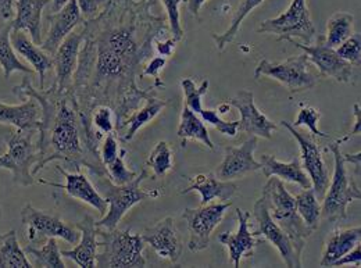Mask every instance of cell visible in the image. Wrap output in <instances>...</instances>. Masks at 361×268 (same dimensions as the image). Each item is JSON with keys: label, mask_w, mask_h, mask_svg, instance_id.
Returning <instances> with one entry per match:
<instances>
[{"label": "cell", "mask_w": 361, "mask_h": 268, "mask_svg": "<svg viewBox=\"0 0 361 268\" xmlns=\"http://www.w3.org/2000/svg\"><path fill=\"white\" fill-rule=\"evenodd\" d=\"M156 0H107L102 11L82 21L84 39L70 92L77 104L90 150L100 156V142L90 128L92 111L113 110L116 136H123L128 117L149 96L140 88L145 64L153 57L154 41L170 32L164 17L153 14Z\"/></svg>", "instance_id": "cell-1"}, {"label": "cell", "mask_w": 361, "mask_h": 268, "mask_svg": "<svg viewBox=\"0 0 361 268\" xmlns=\"http://www.w3.org/2000/svg\"><path fill=\"white\" fill-rule=\"evenodd\" d=\"M13 93L23 97H34L41 106V124L38 138L39 159L32 169L35 177L50 162H64L75 171L87 167L94 177H107L100 156L88 146L80 113L70 90L60 92L51 85L49 90H35L28 78L13 88Z\"/></svg>", "instance_id": "cell-2"}, {"label": "cell", "mask_w": 361, "mask_h": 268, "mask_svg": "<svg viewBox=\"0 0 361 268\" xmlns=\"http://www.w3.org/2000/svg\"><path fill=\"white\" fill-rule=\"evenodd\" d=\"M262 195L266 197L271 219L289 236L296 250L302 255L307 239L314 232L299 216L295 197L286 190L283 182L279 178H269L263 188Z\"/></svg>", "instance_id": "cell-3"}, {"label": "cell", "mask_w": 361, "mask_h": 268, "mask_svg": "<svg viewBox=\"0 0 361 268\" xmlns=\"http://www.w3.org/2000/svg\"><path fill=\"white\" fill-rule=\"evenodd\" d=\"M149 177L147 169H143L136 178L126 185H116L107 177H96L97 186L103 192V197L107 202V212L102 220H99L96 226L104 229H116L117 225L121 223L124 216L142 200L154 199L160 196L157 189L145 190L140 188L143 179Z\"/></svg>", "instance_id": "cell-4"}, {"label": "cell", "mask_w": 361, "mask_h": 268, "mask_svg": "<svg viewBox=\"0 0 361 268\" xmlns=\"http://www.w3.org/2000/svg\"><path fill=\"white\" fill-rule=\"evenodd\" d=\"M334 157V176L322 197L321 219L335 223L348 219V206L355 200H360L359 186L346 171V162L341 150V143L336 140L326 146Z\"/></svg>", "instance_id": "cell-5"}, {"label": "cell", "mask_w": 361, "mask_h": 268, "mask_svg": "<svg viewBox=\"0 0 361 268\" xmlns=\"http://www.w3.org/2000/svg\"><path fill=\"white\" fill-rule=\"evenodd\" d=\"M97 248H102L100 253H96V267L128 268L145 267L146 260L143 257L145 242L139 233H131L130 229H102L97 226Z\"/></svg>", "instance_id": "cell-6"}, {"label": "cell", "mask_w": 361, "mask_h": 268, "mask_svg": "<svg viewBox=\"0 0 361 268\" xmlns=\"http://www.w3.org/2000/svg\"><path fill=\"white\" fill-rule=\"evenodd\" d=\"M257 32L276 35L279 42L299 38L303 45H312L317 34L306 0H292L285 13L262 23Z\"/></svg>", "instance_id": "cell-7"}, {"label": "cell", "mask_w": 361, "mask_h": 268, "mask_svg": "<svg viewBox=\"0 0 361 268\" xmlns=\"http://www.w3.org/2000/svg\"><path fill=\"white\" fill-rule=\"evenodd\" d=\"M34 133L21 130L13 133L7 139V152L0 156V169L11 171L13 182L20 186L34 183L32 169L39 159L38 145L32 142Z\"/></svg>", "instance_id": "cell-8"}, {"label": "cell", "mask_w": 361, "mask_h": 268, "mask_svg": "<svg viewBox=\"0 0 361 268\" xmlns=\"http://www.w3.org/2000/svg\"><path fill=\"white\" fill-rule=\"evenodd\" d=\"M309 59L305 54L292 56L282 63H271L262 59L255 70V80L270 77L281 83L290 93L313 90L318 84V78L309 73Z\"/></svg>", "instance_id": "cell-9"}, {"label": "cell", "mask_w": 361, "mask_h": 268, "mask_svg": "<svg viewBox=\"0 0 361 268\" xmlns=\"http://www.w3.org/2000/svg\"><path fill=\"white\" fill-rule=\"evenodd\" d=\"M21 223L27 228V238L31 243H44L49 238H61L70 245H75L81 235L75 226L35 209L30 203L21 210Z\"/></svg>", "instance_id": "cell-10"}, {"label": "cell", "mask_w": 361, "mask_h": 268, "mask_svg": "<svg viewBox=\"0 0 361 268\" xmlns=\"http://www.w3.org/2000/svg\"><path fill=\"white\" fill-rule=\"evenodd\" d=\"M231 202L204 205L197 209H185L182 213L190 233L188 248L192 252H202L210 246V238L214 229L223 221Z\"/></svg>", "instance_id": "cell-11"}, {"label": "cell", "mask_w": 361, "mask_h": 268, "mask_svg": "<svg viewBox=\"0 0 361 268\" xmlns=\"http://www.w3.org/2000/svg\"><path fill=\"white\" fill-rule=\"evenodd\" d=\"M281 126L285 130H288V133L296 139V142L300 147L299 159H300L302 167L307 173L309 178L312 179V188L316 193L317 199L322 200V197L328 189L331 177H329V171L324 163L322 152H321L318 143L312 135L299 131L289 121L282 120Z\"/></svg>", "instance_id": "cell-12"}, {"label": "cell", "mask_w": 361, "mask_h": 268, "mask_svg": "<svg viewBox=\"0 0 361 268\" xmlns=\"http://www.w3.org/2000/svg\"><path fill=\"white\" fill-rule=\"evenodd\" d=\"M253 217L259 224V229L252 232L253 236H263L279 252L286 267H303L302 255L296 250L289 236L271 219L266 197L262 195L253 206Z\"/></svg>", "instance_id": "cell-13"}, {"label": "cell", "mask_w": 361, "mask_h": 268, "mask_svg": "<svg viewBox=\"0 0 361 268\" xmlns=\"http://www.w3.org/2000/svg\"><path fill=\"white\" fill-rule=\"evenodd\" d=\"M288 42L302 49L306 53L309 61L316 66L322 77L332 78L341 84H350L353 81V66L343 60L335 49L325 45L324 37L318 38L316 45H303L295 39H289Z\"/></svg>", "instance_id": "cell-14"}, {"label": "cell", "mask_w": 361, "mask_h": 268, "mask_svg": "<svg viewBox=\"0 0 361 268\" xmlns=\"http://www.w3.org/2000/svg\"><path fill=\"white\" fill-rule=\"evenodd\" d=\"M259 138L250 135L240 146H226L224 160L219 164L214 174L219 179L232 181L243 176L262 170L260 162L255 159V150L257 147Z\"/></svg>", "instance_id": "cell-15"}, {"label": "cell", "mask_w": 361, "mask_h": 268, "mask_svg": "<svg viewBox=\"0 0 361 268\" xmlns=\"http://www.w3.org/2000/svg\"><path fill=\"white\" fill-rule=\"evenodd\" d=\"M228 103L229 106L238 109L240 114L238 131L257 138L272 139V133L276 131L278 126L257 109L255 103V96L250 90H239Z\"/></svg>", "instance_id": "cell-16"}, {"label": "cell", "mask_w": 361, "mask_h": 268, "mask_svg": "<svg viewBox=\"0 0 361 268\" xmlns=\"http://www.w3.org/2000/svg\"><path fill=\"white\" fill-rule=\"evenodd\" d=\"M250 217L252 214L249 212L236 209L238 231L235 233L223 232L219 235V242L228 249L229 262L235 268L240 267L242 259L252 257L256 246L263 242L262 239H256V236H253L250 232Z\"/></svg>", "instance_id": "cell-17"}, {"label": "cell", "mask_w": 361, "mask_h": 268, "mask_svg": "<svg viewBox=\"0 0 361 268\" xmlns=\"http://www.w3.org/2000/svg\"><path fill=\"white\" fill-rule=\"evenodd\" d=\"M84 39L82 28L70 32L59 45L53 54V67L56 68V80L53 85L60 92L68 90L73 84V77L78 66V54Z\"/></svg>", "instance_id": "cell-18"}, {"label": "cell", "mask_w": 361, "mask_h": 268, "mask_svg": "<svg viewBox=\"0 0 361 268\" xmlns=\"http://www.w3.org/2000/svg\"><path fill=\"white\" fill-rule=\"evenodd\" d=\"M140 236L145 243H149L152 246L159 257L167 259L174 264L180 262L182 242L174 226L173 217H166L153 226L145 228Z\"/></svg>", "instance_id": "cell-19"}, {"label": "cell", "mask_w": 361, "mask_h": 268, "mask_svg": "<svg viewBox=\"0 0 361 268\" xmlns=\"http://www.w3.org/2000/svg\"><path fill=\"white\" fill-rule=\"evenodd\" d=\"M49 32L42 45L39 46L49 56H53L64 38L74 31V28L84 21L77 0H70L64 7L47 16Z\"/></svg>", "instance_id": "cell-20"}, {"label": "cell", "mask_w": 361, "mask_h": 268, "mask_svg": "<svg viewBox=\"0 0 361 268\" xmlns=\"http://www.w3.org/2000/svg\"><path fill=\"white\" fill-rule=\"evenodd\" d=\"M59 173L63 174V177L66 178V185L61 183H54V182H49L45 179H39L41 183L50 185L54 188H61L66 190V193L74 199H78L84 203H88L93 209H96L100 214H106L107 212V202L104 200V197L96 190V188L90 183V179L87 178L81 171H77L74 174L67 173L66 170H63L60 166L56 167Z\"/></svg>", "instance_id": "cell-21"}, {"label": "cell", "mask_w": 361, "mask_h": 268, "mask_svg": "<svg viewBox=\"0 0 361 268\" xmlns=\"http://www.w3.org/2000/svg\"><path fill=\"white\" fill-rule=\"evenodd\" d=\"M80 231L81 240L71 250H61V256L73 260L82 268L96 267L97 253V226L90 216H85L80 223L75 224Z\"/></svg>", "instance_id": "cell-22"}, {"label": "cell", "mask_w": 361, "mask_h": 268, "mask_svg": "<svg viewBox=\"0 0 361 268\" xmlns=\"http://www.w3.org/2000/svg\"><path fill=\"white\" fill-rule=\"evenodd\" d=\"M50 0H17L11 31H28L32 42L42 45V11Z\"/></svg>", "instance_id": "cell-23"}, {"label": "cell", "mask_w": 361, "mask_h": 268, "mask_svg": "<svg viewBox=\"0 0 361 268\" xmlns=\"http://www.w3.org/2000/svg\"><path fill=\"white\" fill-rule=\"evenodd\" d=\"M190 192H199L202 195V206L209 205L214 199H219L220 202H229L238 192V183L219 179L214 173L199 174L192 178V185L183 189L180 195Z\"/></svg>", "instance_id": "cell-24"}, {"label": "cell", "mask_w": 361, "mask_h": 268, "mask_svg": "<svg viewBox=\"0 0 361 268\" xmlns=\"http://www.w3.org/2000/svg\"><path fill=\"white\" fill-rule=\"evenodd\" d=\"M0 124L13 126L21 131H38L41 124V106L34 97L25 103L10 106L0 102Z\"/></svg>", "instance_id": "cell-25"}, {"label": "cell", "mask_w": 361, "mask_h": 268, "mask_svg": "<svg viewBox=\"0 0 361 268\" xmlns=\"http://www.w3.org/2000/svg\"><path fill=\"white\" fill-rule=\"evenodd\" d=\"M360 239V226L335 229L324 243L319 267H332L335 262H338L341 257L349 253L356 245H359Z\"/></svg>", "instance_id": "cell-26"}, {"label": "cell", "mask_w": 361, "mask_h": 268, "mask_svg": "<svg viewBox=\"0 0 361 268\" xmlns=\"http://www.w3.org/2000/svg\"><path fill=\"white\" fill-rule=\"evenodd\" d=\"M10 42L13 49L27 59L34 70L39 74V90H45L46 73L53 67V59L44 51L39 46L35 45L23 31H11Z\"/></svg>", "instance_id": "cell-27"}, {"label": "cell", "mask_w": 361, "mask_h": 268, "mask_svg": "<svg viewBox=\"0 0 361 268\" xmlns=\"http://www.w3.org/2000/svg\"><path fill=\"white\" fill-rule=\"evenodd\" d=\"M260 164L263 176L266 178L278 177L286 182L298 183L299 186H302V189L312 188V179L309 178L307 173L303 170L299 157H295L289 163H282L271 154H263L260 157Z\"/></svg>", "instance_id": "cell-28"}, {"label": "cell", "mask_w": 361, "mask_h": 268, "mask_svg": "<svg viewBox=\"0 0 361 268\" xmlns=\"http://www.w3.org/2000/svg\"><path fill=\"white\" fill-rule=\"evenodd\" d=\"M169 104V100H163V99H159L156 97L154 95L149 96L146 100H145V106L137 109L136 111H134L127 123H126V133L120 138L121 140L124 142H130L135 138L136 133L145 127L146 124H149L152 120H154L163 109H166Z\"/></svg>", "instance_id": "cell-29"}, {"label": "cell", "mask_w": 361, "mask_h": 268, "mask_svg": "<svg viewBox=\"0 0 361 268\" xmlns=\"http://www.w3.org/2000/svg\"><path fill=\"white\" fill-rule=\"evenodd\" d=\"M177 135L180 136V146L185 147L188 140H199L202 142L206 147H209L210 150L214 149V143L209 135V131L203 123V120L193 113L186 104H183L182 107V113H180V127Z\"/></svg>", "instance_id": "cell-30"}, {"label": "cell", "mask_w": 361, "mask_h": 268, "mask_svg": "<svg viewBox=\"0 0 361 268\" xmlns=\"http://www.w3.org/2000/svg\"><path fill=\"white\" fill-rule=\"evenodd\" d=\"M25 252L20 248L14 229L0 233V268H32Z\"/></svg>", "instance_id": "cell-31"}, {"label": "cell", "mask_w": 361, "mask_h": 268, "mask_svg": "<svg viewBox=\"0 0 361 268\" xmlns=\"http://www.w3.org/2000/svg\"><path fill=\"white\" fill-rule=\"evenodd\" d=\"M10 32H11V24L6 23L0 25V67L3 70L4 78L8 80L10 75L16 71L31 74L34 73L32 68L24 66L16 56L14 49L10 42Z\"/></svg>", "instance_id": "cell-32"}, {"label": "cell", "mask_w": 361, "mask_h": 268, "mask_svg": "<svg viewBox=\"0 0 361 268\" xmlns=\"http://www.w3.org/2000/svg\"><path fill=\"white\" fill-rule=\"evenodd\" d=\"M353 14L349 13H335L326 23V35L324 37V44L328 47L336 49L343 44L349 37L353 35Z\"/></svg>", "instance_id": "cell-33"}, {"label": "cell", "mask_w": 361, "mask_h": 268, "mask_svg": "<svg viewBox=\"0 0 361 268\" xmlns=\"http://www.w3.org/2000/svg\"><path fill=\"white\" fill-rule=\"evenodd\" d=\"M264 0H242L229 27L226 28V32L223 34H213V39L216 42V46L219 49V51H224L226 46L232 44L239 32V28L243 23V20L250 14V11H253V8H256L257 6H260Z\"/></svg>", "instance_id": "cell-34"}, {"label": "cell", "mask_w": 361, "mask_h": 268, "mask_svg": "<svg viewBox=\"0 0 361 268\" xmlns=\"http://www.w3.org/2000/svg\"><path fill=\"white\" fill-rule=\"evenodd\" d=\"M293 197H295L296 210H298L299 216L302 217V220L310 229L317 231L321 224L319 223L321 221V206H319V202L317 199L313 188L303 189Z\"/></svg>", "instance_id": "cell-35"}, {"label": "cell", "mask_w": 361, "mask_h": 268, "mask_svg": "<svg viewBox=\"0 0 361 268\" xmlns=\"http://www.w3.org/2000/svg\"><path fill=\"white\" fill-rule=\"evenodd\" d=\"M25 255H30L34 260V267L64 268L66 264L63 262V256L59 250V245L56 238H49L45 245L41 249L27 246L24 249Z\"/></svg>", "instance_id": "cell-36"}, {"label": "cell", "mask_w": 361, "mask_h": 268, "mask_svg": "<svg viewBox=\"0 0 361 268\" xmlns=\"http://www.w3.org/2000/svg\"><path fill=\"white\" fill-rule=\"evenodd\" d=\"M146 169L153 171L154 178H163L173 170V150L166 140H160L152 149Z\"/></svg>", "instance_id": "cell-37"}, {"label": "cell", "mask_w": 361, "mask_h": 268, "mask_svg": "<svg viewBox=\"0 0 361 268\" xmlns=\"http://www.w3.org/2000/svg\"><path fill=\"white\" fill-rule=\"evenodd\" d=\"M209 80H203L200 87H197L195 84L193 80L190 78H183L180 81V87L183 90V104H186L193 113H196L199 116L200 110H202V97L203 95L207 93L209 90Z\"/></svg>", "instance_id": "cell-38"}, {"label": "cell", "mask_w": 361, "mask_h": 268, "mask_svg": "<svg viewBox=\"0 0 361 268\" xmlns=\"http://www.w3.org/2000/svg\"><path fill=\"white\" fill-rule=\"evenodd\" d=\"M126 154H127V150L120 149L118 156L114 159V162H111L109 166H106L107 178L116 185H126L136 178V173L128 170L124 163Z\"/></svg>", "instance_id": "cell-39"}, {"label": "cell", "mask_w": 361, "mask_h": 268, "mask_svg": "<svg viewBox=\"0 0 361 268\" xmlns=\"http://www.w3.org/2000/svg\"><path fill=\"white\" fill-rule=\"evenodd\" d=\"M321 117H322V114L317 110L316 107H312V106L305 107V106H302V109H300V111H299V114H298V117H296V120H295V123L292 126L295 128L306 127L314 136L328 139V138H331V135L319 131L318 127H317L318 121L321 120Z\"/></svg>", "instance_id": "cell-40"}, {"label": "cell", "mask_w": 361, "mask_h": 268, "mask_svg": "<svg viewBox=\"0 0 361 268\" xmlns=\"http://www.w3.org/2000/svg\"><path fill=\"white\" fill-rule=\"evenodd\" d=\"M199 117L203 120V123H207L209 126H213L217 131H220L221 134L226 135V136H235L238 134V126H239V120L238 121H226L221 118L220 113L217 110H213V109H204L202 107L200 113H199Z\"/></svg>", "instance_id": "cell-41"}, {"label": "cell", "mask_w": 361, "mask_h": 268, "mask_svg": "<svg viewBox=\"0 0 361 268\" xmlns=\"http://www.w3.org/2000/svg\"><path fill=\"white\" fill-rule=\"evenodd\" d=\"M336 53L350 63L352 66H360L361 59V35L360 34H353L349 37L343 44L338 46Z\"/></svg>", "instance_id": "cell-42"}, {"label": "cell", "mask_w": 361, "mask_h": 268, "mask_svg": "<svg viewBox=\"0 0 361 268\" xmlns=\"http://www.w3.org/2000/svg\"><path fill=\"white\" fill-rule=\"evenodd\" d=\"M163 4L167 8V16H169V27H170V34L171 38H174L177 42H180L183 38V28L180 25V4L183 0H161Z\"/></svg>", "instance_id": "cell-43"}, {"label": "cell", "mask_w": 361, "mask_h": 268, "mask_svg": "<svg viewBox=\"0 0 361 268\" xmlns=\"http://www.w3.org/2000/svg\"><path fill=\"white\" fill-rule=\"evenodd\" d=\"M166 64H167L166 57L156 56V57H152L149 60V63L145 64V67L142 70V74H140L142 78H145V77H153L154 78L153 88L156 90H161L166 88V84L160 78V71L166 67Z\"/></svg>", "instance_id": "cell-44"}, {"label": "cell", "mask_w": 361, "mask_h": 268, "mask_svg": "<svg viewBox=\"0 0 361 268\" xmlns=\"http://www.w3.org/2000/svg\"><path fill=\"white\" fill-rule=\"evenodd\" d=\"M118 142H117V136L114 133L111 134L104 135L103 138V143H102V149L99 150L100 153V160L103 163V166H109L111 162H114V159L118 156Z\"/></svg>", "instance_id": "cell-45"}, {"label": "cell", "mask_w": 361, "mask_h": 268, "mask_svg": "<svg viewBox=\"0 0 361 268\" xmlns=\"http://www.w3.org/2000/svg\"><path fill=\"white\" fill-rule=\"evenodd\" d=\"M106 1L107 0H77L80 11H81V16L85 20L94 18L102 11V8L104 7Z\"/></svg>", "instance_id": "cell-46"}, {"label": "cell", "mask_w": 361, "mask_h": 268, "mask_svg": "<svg viewBox=\"0 0 361 268\" xmlns=\"http://www.w3.org/2000/svg\"><path fill=\"white\" fill-rule=\"evenodd\" d=\"M345 264H355L356 267H361V248L360 243L356 245L349 253H346L343 257H341L338 262L334 263L332 267H339Z\"/></svg>", "instance_id": "cell-47"}, {"label": "cell", "mask_w": 361, "mask_h": 268, "mask_svg": "<svg viewBox=\"0 0 361 268\" xmlns=\"http://www.w3.org/2000/svg\"><path fill=\"white\" fill-rule=\"evenodd\" d=\"M177 41L174 38H167L164 42L163 41H159L156 39L154 41V49L156 51L159 53V56H163V57H171L174 50H176V46H177Z\"/></svg>", "instance_id": "cell-48"}, {"label": "cell", "mask_w": 361, "mask_h": 268, "mask_svg": "<svg viewBox=\"0 0 361 268\" xmlns=\"http://www.w3.org/2000/svg\"><path fill=\"white\" fill-rule=\"evenodd\" d=\"M14 4V0H0V25L8 23V20L13 17Z\"/></svg>", "instance_id": "cell-49"}, {"label": "cell", "mask_w": 361, "mask_h": 268, "mask_svg": "<svg viewBox=\"0 0 361 268\" xmlns=\"http://www.w3.org/2000/svg\"><path fill=\"white\" fill-rule=\"evenodd\" d=\"M353 110H355L353 114H355V117H356V120H355V128H352V131H349L343 138H339V139L336 140L338 143H343V142L349 140L352 136L360 134V104L356 103V104L353 106Z\"/></svg>", "instance_id": "cell-50"}, {"label": "cell", "mask_w": 361, "mask_h": 268, "mask_svg": "<svg viewBox=\"0 0 361 268\" xmlns=\"http://www.w3.org/2000/svg\"><path fill=\"white\" fill-rule=\"evenodd\" d=\"M188 1V10L192 13L193 17L199 18V11L202 8V6L207 1V0H186Z\"/></svg>", "instance_id": "cell-51"}, {"label": "cell", "mask_w": 361, "mask_h": 268, "mask_svg": "<svg viewBox=\"0 0 361 268\" xmlns=\"http://www.w3.org/2000/svg\"><path fill=\"white\" fill-rule=\"evenodd\" d=\"M70 0H53V11H59L61 7H64Z\"/></svg>", "instance_id": "cell-52"}, {"label": "cell", "mask_w": 361, "mask_h": 268, "mask_svg": "<svg viewBox=\"0 0 361 268\" xmlns=\"http://www.w3.org/2000/svg\"><path fill=\"white\" fill-rule=\"evenodd\" d=\"M0 219H1V207H0Z\"/></svg>", "instance_id": "cell-53"}, {"label": "cell", "mask_w": 361, "mask_h": 268, "mask_svg": "<svg viewBox=\"0 0 361 268\" xmlns=\"http://www.w3.org/2000/svg\"><path fill=\"white\" fill-rule=\"evenodd\" d=\"M183 1H186V0H183Z\"/></svg>", "instance_id": "cell-54"}]
</instances>
